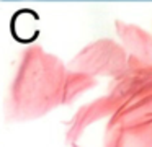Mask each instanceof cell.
I'll return each instance as SVG.
<instances>
[{
	"label": "cell",
	"mask_w": 152,
	"mask_h": 147,
	"mask_svg": "<svg viewBox=\"0 0 152 147\" xmlns=\"http://www.w3.org/2000/svg\"><path fill=\"white\" fill-rule=\"evenodd\" d=\"M36 23H38V16L34 12L30 13V18L28 20H25L23 13L18 12V13H15L13 20H12V33H13V36L21 42H25V34H28L26 38H28V42H30L38 36V28L33 26V25H36Z\"/></svg>",
	"instance_id": "cell-1"
}]
</instances>
